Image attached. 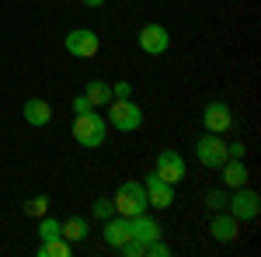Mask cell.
Returning a JSON list of instances; mask_svg holds the SVG:
<instances>
[{"instance_id": "1", "label": "cell", "mask_w": 261, "mask_h": 257, "mask_svg": "<svg viewBox=\"0 0 261 257\" xmlns=\"http://www.w3.org/2000/svg\"><path fill=\"white\" fill-rule=\"evenodd\" d=\"M108 139V122L101 119V111H84L73 115V142H81L84 150H98L101 142Z\"/></svg>"}, {"instance_id": "2", "label": "cell", "mask_w": 261, "mask_h": 257, "mask_svg": "<svg viewBox=\"0 0 261 257\" xmlns=\"http://www.w3.org/2000/svg\"><path fill=\"white\" fill-rule=\"evenodd\" d=\"M105 122H108V129L136 132V129L143 125V108L136 104V101H129V98H112L108 101V115H105Z\"/></svg>"}, {"instance_id": "3", "label": "cell", "mask_w": 261, "mask_h": 257, "mask_svg": "<svg viewBox=\"0 0 261 257\" xmlns=\"http://www.w3.org/2000/svg\"><path fill=\"white\" fill-rule=\"evenodd\" d=\"M112 202H115V212H119V216H140V212L150 209L143 181H125V184H119V191H115Z\"/></svg>"}, {"instance_id": "4", "label": "cell", "mask_w": 261, "mask_h": 257, "mask_svg": "<svg viewBox=\"0 0 261 257\" xmlns=\"http://www.w3.org/2000/svg\"><path fill=\"white\" fill-rule=\"evenodd\" d=\"M226 209H230V216L237 219V222H251V219H258L261 212V198L254 188H233V195H226Z\"/></svg>"}, {"instance_id": "5", "label": "cell", "mask_w": 261, "mask_h": 257, "mask_svg": "<svg viewBox=\"0 0 261 257\" xmlns=\"http://www.w3.org/2000/svg\"><path fill=\"white\" fill-rule=\"evenodd\" d=\"M195 157H199L202 167L220 170L223 163H226V142H223V136H216V132H205V136L195 142Z\"/></svg>"}, {"instance_id": "6", "label": "cell", "mask_w": 261, "mask_h": 257, "mask_svg": "<svg viewBox=\"0 0 261 257\" xmlns=\"http://www.w3.org/2000/svg\"><path fill=\"white\" fill-rule=\"evenodd\" d=\"M63 45H66V52L77 56V60H94L98 49H101V39H98V32H91V28H73Z\"/></svg>"}, {"instance_id": "7", "label": "cell", "mask_w": 261, "mask_h": 257, "mask_svg": "<svg viewBox=\"0 0 261 257\" xmlns=\"http://www.w3.org/2000/svg\"><path fill=\"white\" fill-rule=\"evenodd\" d=\"M202 125H205V132H230L233 129V111H230V104L226 101H209L205 108H202Z\"/></svg>"}, {"instance_id": "8", "label": "cell", "mask_w": 261, "mask_h": 257, "mask_svg": "<svg viewBox=\"0 0 261 257\" xmlns=\"http://www.w3.org/2000/svg\"><path fill=\"white\" fill-rule=\"evenodd\" d=\"M140 49L146 56H164L167 49H171V32L157 24V21H150V24H143L140 28Z\"/></svg>"}, {"instance_id": "9", "label": "cell", "mask_w": 261, "mask_h": 257, "mask_svg": "<svg viewBox=\"0 0 261 257\" xmlns=\"http://www.w3.org/2000/svg\"><path fill=\"white\" fill-rule=\"evenodd\" d=\"M153 174L167 184H178L185 181V157H181L178 150H161L157 153V167H153Z\"/></svg>"}, {"instance_id": "10", "label": "cell", "mask_w": 261, "mask_h": 257, "mask_svg": "<svg viewBox=\"0 0 261 257\" xmlns=\"http://www.w3.org/2000/svg\"><path fill=\"white\" fill-rule=\"evenodd\" d=\"M143 188H146V202H150V209H171V205H174V184L161 181L153 170L146 174Z\"/></svg>"}, {"instance_id": "11", "label": "cell", "mask_w": 261, "mask_h": 257, "mask_svg": "<svg viewBox=\"0 0 261 257\" xmlns=\"http://www.w3.org/2000/svg\"><path fill=\"white\" fill-rule=\"evenodd\" d=\"M129 219V237L133 240H143V243H150V240L161 237V222L150 216V212H140V216H125Z\"/></svg>"}, {"instance_id": "12", "label": "cell", "mask_w": 261, "mask_h": 257, "mask_svg": "<svg viewBox=\"0 0 261 257\" xmlns=\"http://www.w3.org/2000/svg\"><path fill=\"white\" fill-rule=\"evenodd\" d=\"M209 233H213L216 243H230V240H237V233H241V222L230 216V212H220L216 209V216L209 222Z\"/></svg>"}, {"instance_id": "13", "label": "cell", "mask_w": 261, "mask_h": 257, "mask_svg": "<svg viewBox=\"0 0 261 257\" xmlns=\"http://www.w3.org/2000/svg\"><path fill=\"white\" fill-rule=\"evenodd\" d=\"M101 237H105V243H108L112 250H119L122 243L129 240V219L119 216V212H115L112 219H105V230H101Z\"/></svg>"}, {"instance_id": "14", "label": "cell", "mask_w": 261, "mask_h": 257, "mask_svg": "<svg viewBox=\"0 0 261 257\" xmlns=\"http://www.w3.org/2000/svg\"><path fill=\"white\" fill-rule=\"evenodd\" d=\"M24 122L35 125V129L49 125V122H53V104L42 101V98H28V101H24Z\"/></svg>"}, {"instance_id": "15", "label": "cell", "mask_w": 261, "mask_h": 257, "mask_svg": "<svg viewBox=\"0 0 261 257\" xmlns=\"http://www.w3.org/2000/svg\"><path fill=\"white\" fill-rule=\"evenodd\" d=\"M220 174H223V184H226V188H244V184L251 181L244 160H226V163L220 167Z\"/></svg>"}, {"instance_id": "16", "label": "cell", "mask_w": 261, "mask_h": 257, "mask_svg": "<svg viewBox=\"0 0 261 257\" xmlns=\"http://www.w3.org/2000/svg\"><path fill=\"white\" fill-rule=\"evenodd\" d=\"M84 98H87L91 108H101V104H108L115 94H112V83H108V80H91V83L84 87Z\"/></svg>"}, {"instance_id": "17", "label": "cell", "mask_w": 261, "mask_h": 257, "mask_svg": "<svg viewBox=\"0 0 261 257\" xmlns=\"http://www.w3.org/2000/svg\"><path fill=\"white\" fill-rule=\"evenodd\" d=\"M87 219H66V222H60V237L66 240V243H81V240H87Z\"/></svg>"}, {"instance_id": "18", "label": "cell", "mask_w": 261, "mask_h": 257, "mask_svg": "<svg viewBox=\"0 0 261 257\" xmlns=\"http://www.w3.org/2000/svg\"><path fill=\"white\" fill-rule=\"evenodd\" d=\"M70 250H73V243H66L63 237L42 240V243H39V257H70Z\"/></svg>"}, {"instance_id": "19", "label": "cell", "mask_w": 261, "mask_h": 257, "mask_svg": "<svg viewBox=\"0 0 261 257\" xmlns=\"http://www.w3.org/2000/svg\"><path fill=\"white\" fill-rule=\"evenodd\" d=\"M60 237V219H53L49 212L39 219V240H56Z\"/></svg>"}, {"instance_id": "20", "label": "cell", "mask_w": 261, "mask_h": 257, "mask_svg": "<svg viewBox=\"0 0 261 257\" xmlns=\"http://www.w3.org/2000/svg\"><path fill=\"white\" fill-rule=\"evenodd\" d=\"M91 212H94V219H101V222H105V219L115 216V202H112V198H94Z\"/></svg>"}, {"instance_id": "21", "label": "cell", "mask_w": 261, "mask_h": 257, "mask_svg": "<svg viewBox=\"0 0 261 257\" xmlns=\"http://www.w3.org/2000/svg\"><path fill=\"white\" fill-rule=\"evenodd\" d=\"M24 212H28L32 219H42L45 212H49V198H45V195H35L28 205H24Z\"/></svg>"}, {"instance_id": "22", "label": "cell", "mask_w": 261, "mask_h": 257, "mask_svg": "<svg viewBox=\"0 0 261 257\" xmlns=\"http://www.w3.org/2000/svg\"><path fill=\"white\" fill-rule=\"evenodd\" d=\"M119 254H125V257H143V254H146V243H143V240H133V237H129V240H125V243L119 247Z\"/></svg>"}, {"instance_id": "23", "label": "cell", "mask_w": 261, "mask_h": 257, "mask_svg": "<svg viewBox=\"0 0 261 257\" xmlns=\"http://www.w3.org/2000/svg\"><path fill=\"white\" fill-rule=\"evenodd\" d=\"M146 254H153V257H171V247H167V243L157 237V240H150V243H146Z\"/></svg>"}, {"instance_id": "24", "label": "cell", "mask_w": 261, "mask_h": 257, "mask_svg": "<svg viewBox=\"0 0 261 257\" xmlns=\"http://www.w3.org/2000/svg\"><path fill=\"white\" fill-rule=\"evenodd\" d=\"M247 157V146H244L241 139H237V142H230V146H226V160H244Z\"/></svg>"}, {"instance_id": "25", "label": "cell", "mask_w": 261, "mask_h": 257, "mask_svg": "<svg viewBox=\"0 0 261 257\" xmlns=\"http://www.w3.org/2000/svg\"><path fill=\"white\" fill-rule=\"evenodd\" d=\"M205 202H209V209H213V212H216V209H226V191H209Z\"/></svg>"}, {"instance_id": "26", "label": "cell", "mask_w": 261, "mask_h": 257, "mask_svg": "<svg viewBox=\"0 0 261 257\" xmlns=\"http://www.w3.org/2000/svg\"><path fill=\"white\" fill-rule=\"evenodd\" d=\"M112 94H115V98H129V94H133V87H129L125 80H119V83H112Z\"/></svg>"}, {"instance_id": "27", "label": "cell", "mask_w": 261, "mask_h": 257, "mask_svg": "<svg viewBox=\"0 0 261 257\" xmlns=\"http://www.w3.org/2000/svg\"><path fill=\"white\" fill-rule=\"evenodd\" d=\"M84 111H91V104H87L84 94H77V98H73V115H84Z\"/></svg>"}, {"instance_id": "28", "label": "cell", "mask_w": 261, "mask_h": 257, "mask_svg": "<svg viewBox=\"0 0 261 257\" xmlns=\"http://www.w3.org/2000/svg\"><path fill=\"white\" fill-rule=\"evenodd\" d=\"M84 4H87V7H101L105 0H84Z\"/></svg>"}]
</instances>
